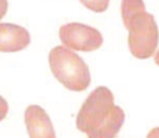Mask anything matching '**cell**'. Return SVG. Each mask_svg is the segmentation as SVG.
I'll return each mask as SVG.
<instances>
[{"label": "cell", "mask_w": 159, "mask_h": 138, "mask_svg": "<svg viewBox=\"0 0 159 138\" xmlns=\"http://www.w3.org/2000/svg\"><path fill=\"white\" fill-rule=\"evenodd\" d=\"M154 62L159 66V50L155 52V55H154Z\"/></svg>", "instance_id": "obj_13"}, {"label": "cell", "mask_w": 159, "mask_h": 138, "mask_svg": "<svg viewBox=\"0 0 159 138\" xmlns=\"http://www.w3.org/2000/svg\"><path fill=\"white\" fill-rule=\"evenodd\" d=\"M7 111H9V106H7V102L0 96V122L6 117L7 114Z\"/></svg>", "instance_id": "obj_10"}, {"label": "cell", "mask_w": 159, "mask_h": 138, "mask_svg": "<svg viewBox=\"0 0 159 138\" xmlns=\"http://www.w3.org/2000/svg\"><path fill=\"white\" fill-rule=\"evenodd\" d=\"M140 11H145V5L143 0H122L120 14H122V20H123L124 26L135 14Z\"/></svg>", "instance_id": "obj_8"}, {"label": "cell", "mask_w": 159, "mask_h": 138, "mask_svg": "<svg viewBox=\"0 0 159 138\" xmlns=\"http://www.w3.org/2000/svg\"><path fill=\"white\" fill-rule=\"evenodd\" d=\"M25 124L32 138H53L56 136L50 117L40 106L30 104L25 109Z\"/></svg>", "instance_id": "obj_5"}, {"label": "cell", "mask_w": 159, "mask_h": 138, "mask_svg": "<svg viewBox=\"0 0 159 138\" xmlns=\"http://www.w3.org/2000/svg\"><path fill=\"white\" fill-rule=\"evenodd\" d=\"M124 27L128 30V47L130 53L140 60L152 57L159 42V31L154 16L147 11H140Z\"/></svg>", "instance_id": "obj_2"}, {"label": "cell", "mask_w": 159, "mask_h": 138, "mask_svg": "<svg viewBox=\"0 0 159 138\" xmlns=\"http://www.w3.org/2000/svg\"><path fill=\"white\" fill-rule=\"evenodd\" d=\"M113 107L114 97L111 90L104 86L97 87L83 102L76 117V127L92 138L93 133L109 117Z\"/></svg>", "instance_id": "obj_3"}, {"label": "cell", "mask_w": 159, "mask_h": 138, "mask_svg": "<svg viewBox=\"0 0 159 138\" xmlns=\"http://www.w3.org/2000/svg\"><path fill=\"white\" fill-rule=\"evenodd\" d=\"M7 11V0H0V20L5 16Z\"/></svg>", "instance_id": "obj_11"}, {"label": "cell", "mask_w": 159, "mask_h": 138, "mask_svg": "<svg viewBox=\"0 0 159 138\" xmlns=\"http://www.w3.org/2000/svg\"><path fill=\"white\" fill-rule=\"evenodd\" d=\"M48 63L55 78L67 90L81 92L91 83L86 62L66 46H56L48 53Z\"/></svg>", "instance_id": "obj_1"}, {"label": "cell", "mask_w": 159, "mask_h": 138, "mask_svg": "<svg viewBox=\"0 0 159 138\" xmlns=\"http://www.w3.org/2000/svg\"><path fill=\"white\" fill-rule=\"evenodd\" d=\"M58 35L63 46L75 51H94L103 44L102 34L97 29L81 22H70L62 25Z\"/></svg>", "instance_id": "obj_4"}, {"label": "cell", "mask_w": 159, "mask_h": 138, "mask_svg": "<svg viewBox=\"0 0 159 138\" xmlns=\"http://www.w3.org/2000/svg\"><path fill=\"white\" fill-rule=\"evenodd\" d=\"M124 123V112L119 106L113 107L109 117L102 123V126L93 133L92 138H109L116 137Z\"/></svg>", "instance_id": "obj_7"}, {"label": "cell", "mask_w": 159, "mask_h": 138, "mask_svg": "<svg viewBox=\"0 0 159 138\" xmlns=\"http://www.w3.org/2000/svg\"><path fill=\"white\" fill-rule=\"evenodd\" d=\"M148 137H159V127L152 129V132L148 134Z\"/></svg>", "instance_id": "obj_12"}, {"label": "cell", "mask_w": 159, "mask_h": 138, "mask_svg": "<svg viewBox=\"0 0 159 138\" xmlns=\"http://www.w3.org/2000/svg\"><path fill=\"white\" fill-rule=\"evenodd\" d=\"M29 31L15 24H0V52H17L30 45Z\"/></svg>", "instance_id": "obj_6"}, {"label": "cell", "mask_w": 159, "mask_h": 138, "mask_svg": "<svg viewBox=\"0 0 159 138\" xmlns=\"http://www.w3.org/2000/svg\"><path fill=\"white\" fill-rule=\"evenodd\" d=\"M80 2L94 12H103L109 5V0H80Z\"/></svg>", "instance_id": "obj_9"}]
</instances>
